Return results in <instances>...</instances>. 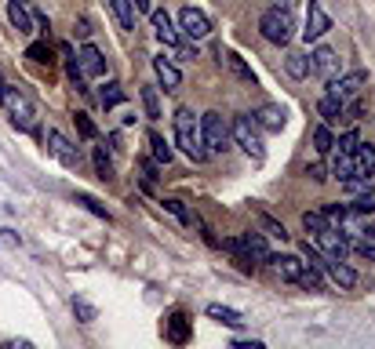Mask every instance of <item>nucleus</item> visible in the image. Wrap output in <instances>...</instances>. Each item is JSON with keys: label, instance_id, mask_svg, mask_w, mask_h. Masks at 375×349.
<instances>
[{"label": "nucleus", "instance_id": "f257e3e1", "mask_svg": "<svg viewBox=\"0 0 375 349\" xmlns=\"http://www.w3.org/2000/svg\"><path fill=\"white\" fill-rule=\"evenodd\" d=\"M175 142H179V149L190 156V161H197V164L208 156L204 139H201V117H194V109H186V106L175 109Z\"/></svg>", "mask_w": 375, "mask_h": 349}, {"label": "nucleus", "instance_id": "f03ea898", "mask_svg": "<svg viewBox=\"0 0 375 349\" xmlns=\"http://www.w3.org/2000/svg\"><path fill=\"white\" fill-rule=\"evenodd\" d=\"M259 33H263V41H270V44H277V48L292 44V37H295V15H292V8H288V4L266 8L263 18H259Z\"/></svg>", "mask_w": 375, "mask_h": 349}, {"label": "nucleus", "instance_id": "7ed1b4c3", "mask_svg": "<svg viewBox=\"0 0 375 349\" xmlns=\"http://www.w3.org/2000/svg\"><path fill=\"white\" fill-rule=\"evenodd\" d=\"M0 106L8 109V117H11V124H15V128H22V131H33L37 106L29 102V95H26V91H19V87L4 84V91H0Z\"/></svg>", "mask_w": 375, "mask_h": 349}, {"label": "nucleus", "instance_id": "20e7f679", "mask_svg": "<svg viewBox=\"0 0 375 349\" xmlns=\"http://www.w3.org/2000/svg\"><path fill=\"white\" fill-rule=\"evenodd\" d=\"M201 139H204V149L215 153V156H223L230 146H233V131H230V124L223 120V113H204L201 117Z\"/></svg>", "mask_w": 375, "mask_h": 349}, {"label": "nucleus", "instance_id": "39448f33", "mask_svg": "<svg viewBox=\"0 0 375 349\" xmlns=\"http://www.w3.org/2000/svg\"><path fill=\"white\" fill-rule=\"evenodd\" d=\"M230 131H233V142H237L248 156H252V161H263V156H266V146H263V128L255 124V117H252V113L237 117Z\"/></svg>", "mask_w": 375, "mask_h": 349}, {"label": "nucleus", "instance_id": "423d86ee", "mask_svg": "<svg viewBox=\"0 0 375 349\" xmlns=\"http://www.w3.org/2000/svg\"><path fill=\"white\" fill-rule=\"evenodd\" d=\"M368 87V73L364 70H354V73H339L328 80V95H335L339 102H350Z\"/></svg>", "mask_w": 375, "mask_h": 349}, {"label": "nucleus", "instance_id": "0eeeda50", "mask_svg": "<svg viewBox=\"0 0 375 349\" xmlns=\"http://www.w3.org/2000/svg\"><path fill=\"white\" fill-rule=\"evenodd\" d=\"M317 251H321V255H328V259L347 262L350 259V237L342 233V230H335V226H328L324 233H317Z\"/></svg>", "mask_w": 375, "mask_h": 349}, {"label": "nucleus", "instance_id": "6e6552de", "mask_svg": "<svg viewBox=\"0 0 375 349\" xmlns=\"http://www.w3.org/2000/svg\"><path fill=\"white\" fill-rule=\"evenodd\" d=\"M332 29V15L321 8V0H310V8H306V29H302V41L306 44H314L321 41L324 33Z\"/></svg>", "mask_w": 375, "mask_h": 349}, {"label": "nucleus", "instance_id": "1a4fd4ad", "mask_svg": "<svg viewBox=\"0 0 375 349\" xmlns=\"http://www.w3.org/2000/svg\"><path fill=\"white\" fill-rule=\"evenodd\" d=\"M179 29H182V37H190V41H204L211 33V18L197 8H182L179 11Z\"/></svg>", "mask_w": 375, "mask_h": 349}, {"label": "nucleus", "instance_id": "9d476101", "mask_svg": "<svg viewBox=\"0 0 375 349\" xmlns=\"http://www.w3.org/2000/svg\"><path fill=\"white\" fill-rule=\"evenodd\" d=\"M48 153L55 156V161H62V164H66V168H77L80 164V149L66 139V135H62V131H48Z\"/></svg>", "mask_w": 375, "mask_h": 349}, {"label": "nucleus", "instance_id": "9b49d317", "mask_svg": "<svg viewBox=\"0 0 375 349\" xmlns=\"http://www.w3.org/2000/svg\"><path fill=\"white\" fill-rule=\"evenodd\" d=\"M371 175H375V146L357 142V149L350 153V178H371Z\"/></svg>", "mask_w": 375, "mask_h": 349}, {"label": "nucleus", "instance_id": "f8f14e48", "mask_svg": "<svg viewBox=\"0 0 375 349\" xmlns=\"http://www.w3.org/2000/svg\"><path fill=\"white\" fill-rule=\"evenodd\" d=\"M149 22H153V33L164 48H179L182 44V29H175V22L168 18V11H149Z\"/></svg>", "mask_w": 375, "mask_h": 349}, {"label": "nucleus", "instance_id": "ddd939ff", "mask_svg": "<svg viewBox=\"0 0 375 349\" xmlns=\"http://www.w3.org/2000/svg\"><path fill=\"white\" fill-rule=\"evenodd\" d=\"M310 73L321 77V80H332L339 73V55L332 48H317L314 55H310Z\"/></svg>", "mask_w": 375, "mask_h": 349}, {"label": "nucleus", "instance_id": "4468645a", "mask_svg": "<svg viewBox=\"0 0 375 349\" xmlns=\"http://www.w3.org/2000/svg\"><path fill=\"white\" fill-rule=\"evenodd\" d=\"M77 62H80V70H84V77H102L106 73V58H102V51L95 48V44H80V51H77Z\"/></svg>", "mask_w": 375, "mask_h": 349}, {"label": "nucleus", "instance_id": "2eb2a0df", "mask_svg": "<svg viewBox=\"0 0 375 349\" xmlns=\"http://www.w3.org/2000/svg\"><path fill=\"white\" fill-rule=\"evenodd\" d=\"M321 269H324V273H328V276H332V280L339 284V288H342V291H350V288H357V280H361L354 266H347V262H339V259H324V266H321Z\"/></svg>", "mask_w": 375, "mask_h": 349}, {"label": "nucleus", "instance_id": "dca6fc26", "mask_svg": "<svg viewBox=\"0 0 375 349\" xmlns=\"http://www.w3.org/2000/svg\"><path fill=\"white\" fill-rule=\"evenodd\" d=\"M252 117H255V124H259V128H263V131H270V135H277L280 128H285V120H288V117H285V109H280L277 102H266V106H259Z\"/></svg>", "mask_w": 375, "mask_h": 349}, {"label": "nucleus", "instance_id": "f3484780", "mask_svg": "<svg viewBox=\"0 0 375 349\" xmlns=\"http://www.w3.org/2000/svg\"><path fill=\"white\" fill-rule=\"evenodd\" d=\"M153 73H157V80H161L164 91H179V87H182V73H179V66H175L171 58H164V55L153 58Z\"/></svg>", "mask_w": 375, "mask_h": 349}, {"label": "nucleus", "instance_id": "a211bd4d", "mask_svg": "<svg viewBox=\"0 0 375 349\" xmlns=\"http://www.w3.org/2000/svg\"><path fill=\"white\" fill-rule=\"evenodd\" d=\"M270 266L280 273V280H288V284H299V276H302V269H306V262H302L299 255H273Z\"/></svg>", "mask_w": 375, "mask_h": 349}, {"label": "nucleus", "instance_id": "6ab92c4d", "mask_svg": "<svg viewBox=\"0 0 375 349\" xmlns=\"http://www.w3.org/2000/svg\"><path fill=\"white\" fill-rule=\"evenodd\" d=\"M8 22L19 29V33H33V11L26 8V0H8Z\"/></svg>", "mask_w": 375, "mask_h": 349}, {"label": "nucleus", "instance_id": "aec40b11", "mask_svg": "<svg viewBox=\"0 0 375 349\" xmlns=\"http://www.w3.org/2000/svg\"><path fill=\"white\" fill-rule=\"evenodd\" d=\"M168 342H175V345H182V342H190V316L186 313H171L168 316Z\"/></svg>", "mask_w": 375, "mask_h": 349}, {"label": "nucleus", "instance_id": "412c9836", "mask_svg": "<svg viewBox=\"0 0 375 349\" xmlns=\"http://www.w3.org/2000/svg\"><path fill=\"white\" fill-rule=\"evenodd\" d=\"M350 251H357V255H364V259H371V262H375V230L350 233Z\"/></svg>", "mask_w": 375, "mask_h": 349}, {"label": "nucleus", "instance_id": "4be33fe9", "mask_svg": "<svg viewBox=\"0 0 375 349\" xmlns=\"http://www.w3.org/2000/svg\"><path fill=\"white\" fill-rule=\"evenodd\" d=\"M208 316H211V321H218V324H226V328H241V324H244V316H241L237 309L218 306V302H211V306H208Z\"/></svg>", "mask_w": 375, "mask_h": 349}, {"label": "nucleus", "instance_id": "5701e85b", "mask_svg": "<svg viewBox=\"0 0 375 349\" xmlns=\"http://www.w3.org/2000/svg\"><path fill=\"white\" fill-rule=\"evenodd\" d=\"M164 208H168V211H171V215L182 222V226H190V230H194V226H197V230L204 226V222H201V215H197V211H190L182 200H164Z\"/></svg>", "mask_w": 375, "mask_h": 349}, {"label": "nucleus", "instance_id": "b1692460", "mask_svg": "<svg viewBox=\"0 0 375 349\" xmlns=\"http://www.w3.org/2000/svg\"><path fill=\"white\" fill-rule=\"evenodd\" d=\"M218 55L226 58V66H230V70H233V73H237L244 84H255V73H252V66H248V62H244L237 51H218Z\"/></svg>", "mask_w": 375, "mask_h": 349}, {"label": "nucleus", "instance_id": "393cba45", "mask_svg": "<svg viewBox=\"0 0 375 349\" xmlns=\"http://www.w3.org/2000/svg\"><path fill=\"white\" fill-rule=\"evenodd\" d=\"M285 70H288L295 80L310 77V55H306V51H288V58H285Z\"/></svg>", "mask_w": 375, "mask_h": 349}, {"label": "nucleus", "instance_id": "a878e982", "mask_svg": "<svg viewBox=\"0 0 375 349\" xmlns=\"http://www.w3.org/2000/svg\"><path fill=\"white\" fill-rule=\"evenodd\" d=\"M342 106H347V102H339L335 95H324V99L317 102V113L324 117V124H339L342 120Z\"/></svg>", "mask_w": 375, "mask_h": 349}, {"label": "nucleus", "instance_id": "bb28decb", "mask_svg": "<svg viewBox=\"0 0 375 349\" xmlns=\"http://www.w3.org/2000/svg\"><path fill=\"white\" fill-rule=\"evenodd\" d=\"M371 211H375V189L364 186L361 193H354V200H350V215H371Z\"/></svg>", "mask_w": 375, "mask_h": 349}, {"label": "nucleus", "instance_id": "cd10ccee", "mask_svg": "<svg viewBox=\"0 0 375 349\" xmlns=\"http://www.w3.org/2000/svg\"><path fill=\"white\" fill-rule=\"evenodd\" d=\"M255 218H259V230H263L266 237H277V240H288V230H285V222H277V218H273V215H266V211H259Z\"/></svg>", "mask_w": 375, "mask_h": 349}, {"label": "nucleus", "instance_id": "c85d7f7f", "mask_svg": "<svg viewBox=\"0 0 375 349\" xmlns=\"http://www.w3.org/2000/svg\"><path fill=\"white\" fill-rule=\"evenodd\" d=\"M139 95H142V109H146V117H149V120H161V95H157V87H149V84H146Z\"/></svg>", "mask_w": 375, "mask_h": 349}, {"label": "nucleus", "instance_id": "c756f323", "mask_svg": "<svg viewBox=\"0 0 375 349\" xmlns=\"http://www.w3.org/2000/svg\"><path fill=\"white\" fill-rule=\"evenodd\" d=\"M110 8H113V15L120 18V26L124 29H135V8H132V0H110Z\"/></svg>", "mask_w": 375, "mask_h": 349}, {"label": "nucleus", "instance_id": "7c9ffc66", "mask_svg": "<svg viewBox=\"0 0 375 349\" xmlns=\"http://www.w3.org/2000/svg\"><path fill=\"white\" fill-rule=\"evenodd\" d=\"M99 102H102V109H113V106H120L124 102V87L120 84H102V91H99Z\"/></svg>", "mask_w": 375, "mask_h": 349}, {"label": "nucleus", "instance_id": "2f4dec72", "mask_svg": "<svg viewBox=\"0 0 375 349\" xmlns=\"http://www.w3.org/2000/svg\"><path fill=\"white\" fill-rule=\"evenodd\" d=\"M299 288H306V291H324V280H321V269H314L306 262V269H302V276H299Z\"/></svg>", "mask_w": 375, "mask_h": 349}, {"label": "nucleus", "instance_id": "473e14b6", "mask_svg": "<svg viewBox=\"0 0 375 349\" xmlns=\"http://www.w3.org/2000/svg\"><path fill=\"white\" fill-rule=\"evenodd\" d=\"M149 146H153V161H157V164H171V156H175V153H171V146H168L157 131L149 135Z\"/></svg>", "mask_w": 375, "mask_h": 349}, {"label": "nucleus", "instance_id": "72a5a7b5", "mask_svg": "<svg viewBox=\"0 0 375 349\" xmlns=\"http://www.w3.org/2000/svg\"><path fill=\"white\" fill-rule=\"evenodd\" d=\"M302 230H306V233H314V237H317V233H324V230H328L324 211H306V215H302Z\"/></svg>", "mask_w": 375, "mask_h": 349}, {"label": "nucleus", "instance_id": "f704fd0d", "mask_svg": "<svg viewBox=\"0 0 375 349\" xmlns=\"http://www.w3.org/2000/svg\"><path fill=\"white\" fill-rule=\"evenodd\" d=\"M332 146H335V139H332V124H321V128L314 131V149L324 156V153H332Z\"/></svg>", "mask_w": 375, "mask_h": 349}, {"label": "nucleus", "instance_id": "c9c22d12", "mask_svg": "<svg viewBox=\"0 0 375 349\" xmlns=\"http://www.w3.org/2000/svg\"><path fill=\"white\" fill-rule=\"evenodd\" d=\"M73 313H77V321H84V324H91V321H99V309L95 306H91L88 299H73Z\"/></svg>", "mask_w": 375, "mask_h": 349}, {"label": "nucleus", "instance_id": "e433bc0d", "mask_svg": "<svg viewBox=\"0 0 375 349\" xmlns=\"http://www.w3.org/2000/svg\"><path fill=\"white\" fill-rule=\"evenodd\" d=\"M91 156H95V171H99V178H102V182H113L117 171H113V161H110V156H106L102 149H95Z\"/></svg>", "mask_w": 375, "mask_h": 349}, {"label": "nucleus", "instance_id": "4c0bfd02", "mask_svg": "<svg viewBox=\"0 0 375 349\" xmlns=\"http://www.w3.org/2000/svg\"><path fill=\"white\" fill-rule=\"evenodd\" d=\"M77 204H80L84 211H91L95 218H106V222H110V211H106V208H102L95 197H91V193H77Z\"/></svg>", "mask_w": 375, "mask_h": 349}, {"label": "nucleus", "instance_id": "58836bf2", "mask_svg": "<svg viewBox=\"0 0 375 349\" xmlns=\"http://www.w3.org/2000/svg\"><path fill=\"white\" fill-rule=\"evenodd\" d=\"M347 215H350V208H347V204H328V208H324L328 226H342V222H347Z\"/></svg>", "mask_w": 375, "mask_h": 349}, {"label": "nucleus", "instance_id": "ea45409f", "mask_svg": "<svg viewBox=\"0 0 375 349\" xmlns=\"http://www.w3.org/2000/svg\"><path fill=\"white\" fill-rule=\"evenodd\" d=\"M73 120H77V131H80L84 139H95V135H99V128L91 124V117H88V113H73Z\"/></svg>", "mask_w": 375, "mask_h": 349}, {"label": "nucleus", "instance_id": "a19ab883", "mask_svg": "<svg viewBox=\"0 0 375 349\" xmlns=\"http://www.w3.org/2000/svg\"><path fill=\"white\" fill-rule=\"evenodd\" d=\"M26 58L29 62H51V48L48 44H29L26 48Z\"/></svg>", "mask_w": 375, "mask_h": 349}, {"label": "nucleus", "instance_id": "79ce46f5", "mask_svg": "<svg viewBox=\"0 0 375 349\" xmlns=\"http://www.w3.org/2000/svg\"><path fill=\"white\" fill-rule=\"evenodd\" d=\"M357 142H361V139H357V131H347V135H342L332 149H339V153H354V149H357Z\"/></svg>", "mask_w": 375, "mask_h": 349}, {"label": "nucleus", "instance_id": "37998d69", "mask_svg": "<svg viewBox=\"0 0 375 349\" xmlns=\"http://www.w3.org/2000/svg\"><path fill=\"white\" fill-rule=\"evenodd\" d=\"M73 37H77V41H88V37H91V22H88V18H80V22L73 26Z\"/></svg>", "mask_w": 375, "mask_h": 349}, {"label": "nucleus", "instance_id": "c03bdc74", "mask_svg": "<svg viewBox=\"0 0 375 349\" xmlns=\"http://www.w3.org/2000/svg\"><path fill=\"white\" fill-rule=\"evenodd\" d=\"M190 58H197V48H175L171 62H190Z\"/></svg>", "mask_w": 375, "mask_h": 349}, {"label": "nucleus", "instance_id": "a18cd8bd", "mask_svg": "<svg viewBox=\"0 0 375 349\" xmlns=\"http://www.w3.org/2000/svg\"><path fill=\"white\" fill-rule=\"evenodd\" d=\"M132 8H135L139 15H149V11H153V0H132Z\"/></svg>", "mask_w": 375, "mask_h": 349}, {"label": "nucleus", "instance_id": "49530a36", "mask_svg": "<svg viewBox=\"0 0 375 349\" xmlns=\"http://www.w3.org/2000/svg\"><path fill=\"white\" fill-rule=\"evenodd\" d=\"M306 175H314V178H317V182H324V178H328V175H324V168H321V164H314V168H306Z\"/></svg>", "mask_w": 375, "mask_h": 349}, {"label": "nucleus", "instance_id": "de8ad7c7", "mask_svg": "<svg viewBox=\"0 0 375 349\" xmlns=\"http://www.w3.org/2000/svg\"><path fill=\"white\" fill-rule=\"evenodd\" d=\"M237 349H263V342H233Z\"/></svg>", "mask_w": 375, "mask_h": 349}, {"label": "nucleus", "instance_id": "09e8293b", "mask_svg": "<svg viewBox=\"0 0 375 349\" xmlns=\"http://www.w3.org/2000/svg\"><path fill=\"white\" fill-rule=\"evenodd\" d=\"M0 91H4V77H0Z\"/></svg>", "mask_w": 375, "mask_h": 349}, {"label": "nucleus", "instance_id": "8fccbe9b", "mask_svg": "<svg viewBox=\"0 0 375 349\" xmlns=\"http://www.w3.org/2000/svg\"><path fill=\"white\" fill-rule=\"evenodd\" d=\"M285 4H288V0H285Z\"/></svg>", "mask_w": 375, "mask_h": 349}]
</instances>
